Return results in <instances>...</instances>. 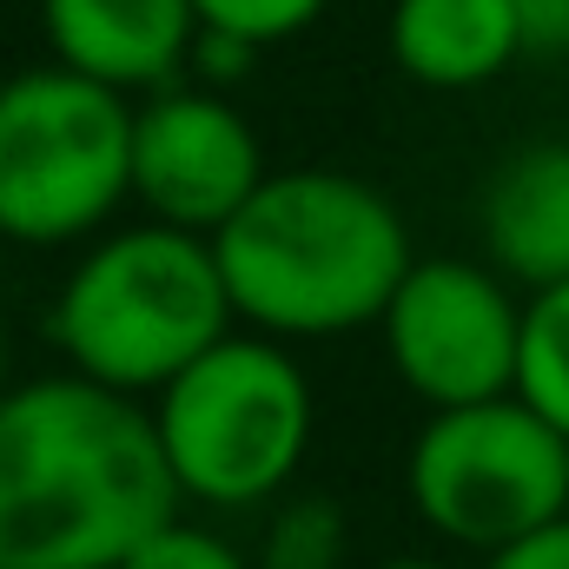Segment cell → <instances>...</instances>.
Masks as SVG:
<instances>
[{"label":"cell","instance_id":"1","mask_svg":"<svg viewBox=\"0 0 569 569\" xmlns=\"http://www.w3.org/2000/svg\"><path fill=\"white\" fill-rule=\"evenodd\" d=\"M152 411L80 371L0 398V569H120L179 517Z\"/></svg>","mask_w":569,"mask_h":569},{"label":"cell","instance_id":"2","mask_svg":"<svg viewBox=\"0 0 569 569\" xmlns=\"http://www.w3.org/2000/svg\"><path fill=\"white\" fill-rule=\"evenodd\" d=\"M232 311L266 338H338L385 325L418 266L398 206L331 166L266 172V186L212 232Z\"/></svg>","mask_w":569,"mask_h":569},{"label":"cell","instance_id":"3","mask_svg":"<svg viewBox=\"0 0 569 569\" xmlns=\"http://www.w3.org/2000/svg\"><path fill=\"white\" fill-rule=\"evenodd\" d=\"M232 291L206 232L146 219L107 232L53 291L47 338L67 371L113 385L127 398L166 391L192 358L232 331Z\"/></svg>","mask_w":569,"mask_h":569},{"label":"cell","instance_id":"4","mask_svg":"<svg viewBox=\"0 0 569 569\" xmlns=\"http://www.w3.org/2000/svg\"><path fill=\"white\" fill-rule=\"evenodd\" d=\"M152 425L186 503L266 510L291 490L311 450L318 398L279 338L226 331L159 391Z\"/></svg>","mask_w":569,"mask_h":569},{"label":"cell","instance_id":"5","mask_svg":"<svg viewBox=\"0 0 569 569\" xmlns=\"http://www.w3.org/2000/svg\"><path fill=\"white\" fill-rule=\"evenodd\" d=\"M133 199V93L60 60L0 80V239L73 246Z\"/></svg>","mask_w":569,"mask_h":569},{"label":"cell","instance_id":"6","mask_svg":"<svg viewBox=\"0 0 569 569\" xmlns=\"http://www.w3.org/2000/svg\"><path fill=\"white\" fill-rule=\"evenodd\" d=\"M411 510L457 550L497 557L569 517V437L517 391L430 411L405 463Z\"/></svg>","mask_w":569,"mask_h":569},{"label":"cell","instance_id":"7","mask_svg":"<svg viewBox=\"0 0 569 569\" xmlns=\"http://www.w3.org/2000/svg\"><path fill=\"white\" fill-rule=\"evenodd\" d=\"M517 345H523V305L510 298L497 266L477 259H418L385 311L391 371L430 411L510 398Z\"/></svg>","mask_w":569,"mask_h":569},{"label":"cell","instance_id":"8","mask_svg":"<svg viewBox=\"0 0 569 569\" xmlns=\"http://www.w3.org/2000/svg\"><path fill=\"white\" fill-rule=\"evenodd\" d=\"M266 186V146L219 87H159L133 107V199L186 232H219Z\"/></svg>","mask_w":569,"mask_h":569},{"label":"cell","instance_id":"9","mask_svg":"<svg viewBox=\"0 0 569 569\" xmlns=\"http://www.w3.org/2000/svg\"><path fill=\"white\" fill-rule=\"evenodd\" d=\"M40 33L60 67L120 87L159 93L192 67L199 7L192 0H40Z\"/></svg>","mask_w":569,"mask_h":569},{"label":"cell","instance_id":"10","mask_svg":"<svg viewBox=\"0 0 569 569\" xmlns=\"http://www.w3.org/2000/svg\"><path fill=\"white\" fill-rule=\"evenodd\" d=\"M477 239L503 279H569V140H523L477 192Z\"/></svg>","mask_w":569,"mask_h":569},{"label":"cell","instance_id":"11","mask_svg":"<svg viewBox=\"0 0 569 569\" xmlns=\"http://www.w3.org/2000/svg\"><path fill=\"white\" fill-rule=\"evenodd\" d=\"M385 47L430 93H477L530 53L517 0H391Z\"/></svg>","mask_w":569,"mask_h":569},{"label":"cell","instance_id":"12","mask_svg":"<svg viewBox=\"0 0 569 569\" xmlns=\"http://www.w3.org/2000/svg\"><path fill=\"white\" fill-rule=\"evenodd\" d=\"M517 398L569 437V279L537 284V291H530V305H523Z\"/></svg>","mask_w":569,"mask_h":569},{"label":"cell","instance_id":"13","mask_svg":"<svg viewBox=\"0 0 569 569\" xmlns=\"http://www.w3.org/2000/svg\"><path fill=\"white\" fill-rule=\"evenodd\" d=\"M351 530L331 497H279L259 537V569H345Z\"/></svg>","mask_w":569,"mask_h":569},{"label":"cell","instance_id":"14","mask_svg":"<svg viewBox=\"0 0 569 569\" xmlns=\"http://www.w3.org/2000/svg\"><path fill=\"white\" fill-rule=\"evenodd\" d=\"M199 7V27L212 33H239L252 47H279V40H298L331 0H192Z\"/></svg>","mask_w":569,"mask_h":569},{"label":"cell","instance_id":"15","mask_svg":"<svg viewBox=\"0 0 569 569\" xmlns=\"http://www.w3.org/2000/svg\"><path fill=\"white\" fill-rule=\"evenodd\" d=\"M120 569H259L232 537H219V530H206V523H159L152 537H146L140 550L127 557Z\"/></svg>","mask_w":569,"mask_h":569},{"label":"cell","instance_id":"16","mask_svg":"<svg viewBox=\"0 0 569 569\" xmlns=\"http://www.w3.org/2000/svg\"><path fill=\"white\" fill-rule=\"evenodd\" d=\"M259 53L266 47H252V40H239V33H212V27H199V47H192V73H199V87H239L252 67H259Z\"/></svg>","mask_w":569,"mask_h":569},{"label":"cell","instance_id":"17","mask_svg":"<svg viewBox=\"0 0 569 569\" xmlns=\"http://www.w3.org/2000/svg\"><path fill=\"white\" fill-rule=\"evenodd\" d=\"M483 569H569V517L543 523L537 537H523V543H510V550H497Z\"/></svg>","mask_w":569,"mask_h":569},{"label":"cell","instance_id":"18","mask_svg":"<svg viewBox=\"0 0 569 569\" xmlns=\"http://www.w3.org/2000/svg\"><path fill=\"white\" fill-rule=\"evenodd\" d=\"M523 13V40L543 60H569V0H517Z\"/></svg>","mask_w":569,"mask_h":569},{"label":"cell","instance_id":"19","mask_svg":"<svg viewBox=\"0 0 569 569\" xmlns=\"http://www.w3.org/2000/svg\"><path fill=\"white\" fill-rule=\"evenodd\" d=\"M378 569H450V563H437V557H391V563H378Z\"/></svg>","mask_w":569,"mask_h":569},{"label":"cell","instance_id":"20","mask_svg":"<svg viewBox=\"0 0 569 569\" xmlns=\"http://www.w3.org/2000/svg\"><path fill=\"white\" fill-rule=\"evenodd\" d=\"M13 385H7V325H0V398H7Z\"/></svg>","mask_w":569,"mask_h":569}]
</instances>
